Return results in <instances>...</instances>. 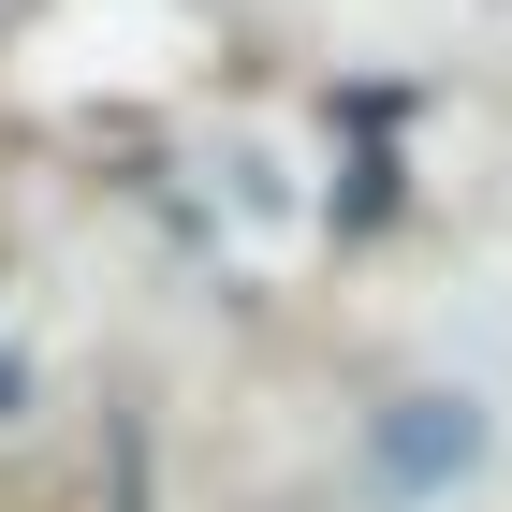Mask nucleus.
<instances>
[{
    "label": "nucleus",
    "instance_id": "obj_1",
    "mask_svg": "<svg viewBox=\"0 0 512 512\" xmlns=\"http://www.w3.org/2000/svg\"><path fill=\"white\" fill-rule=\"evenodd\" d=\"M469 410H439V395H425V425H410V439H381V469H410V483H425V469H454V454H469Z\"/></svg>",
    "mask_w": 512,
    "mask_h": 512
}]
</instances>
